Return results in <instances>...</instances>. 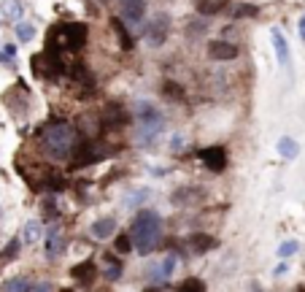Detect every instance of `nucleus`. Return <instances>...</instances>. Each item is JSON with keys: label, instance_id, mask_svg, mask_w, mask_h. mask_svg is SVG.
I'll return each mask as SVG.
<instances>
[{"label": "nucleus", "instance_id": "nucleus-26", "mask_svg": "<svg viewBox=\"0 0 305 292\" xmlns=\"http://www.w3.org/2000/svg\"><path fill=\"white\" fill-rule=\"evenodd\" d=\"M257 11H260L257 6H251V3H240L238 9H235V17H254Z\"/></svg>", "mask_w": 305, "mask_h": 292}, {"label": "nucleus", "instance_id": "nucleus-30", "mask_svg": "<svg viewBox=\"0 0 305 292\" xmlns=\"http://www.w3.org/2000/svg\"><path fill=\"white\" fill-rule=\"evenodd\" d=\"M286 271H289V268H286V265H278V268H276V271H273V273H276V276H284Z\"/></svg>", "mask_w": 305, "mask_h": 292}, {"label": "nucleus", "instance_id": "nucleus-6", "mask_svg": "<svg viewBox=\"0 0 305 292\" xmlns=\"http://www.w3.org/2000/svg\"><path fill=\"white\" fill-rule=\"evenodd\" d=\"M208 57L216 62H230L238 57V46L230 41H211L208 44Z\"/></svg>", "mask_w": 305, "mask_h": 292}, {"label": "nucleus", "instance_id": "nucleus-11", "mask_svg": "<svg viewBox=\"0 0 305 292\" xmlns=\"http://www.w3.org/2000/svg\"><path fill=\"white\" fill-rule=\"evenodd\" d=\"M189 243L197 255H206V252H214L219 246V238H214V235H208V233H194L189 238Z\"/></svg>", "mask_w": 305, "mask_h": 292}, {"label": "nucleus", "instance_id": "nucleus-32", "mask_svg": "<svg viewBox=\"0 0 305 292\" xmlns=\"http://www.w3.org/2000/svg\"><path fill=\"white\" fill-rule=\"evenodd\" d=\"M0 214H3V208H0Z\"/></svg>", "mask_w": 305, "mask_h": 292}, {"label": "nucleus", "instance_id": "nucleus-16", "mask_svg": "<svg viewBox=\"0 0 305 292\" xmlns=\"http://www.w3.org/2000/svg\"><path fill=\"white\" fill-rule=\"evenodd\" d=\"M38 238H41V222L30 219V222H25V227H22V241H25V243H35Z\"/></svg>", "mask_w": 305, "mask_h": 292}, {"label": "nucleus", "instance_id": "nucleus-21", "mask_svg": "<svg viewBox=\"0 0 305 292\" xmlns=\"http://www.w3.org/2000/svg\"><path fill=\"white\" fill-rule=\"evenodd\" d=\"M3 14L9 19H19L22 17V3H19V0H6V3H3Z\"/></svg>", "mask_w": 305, "mask_h": 292}, {"label": "nucleus", "instance_id": "nucleus-3", "mask_svg": "<svg viewBox=\"0 0 305 292\" xmlns=\"http://www.w3.org/2000/svg\"><path fill=\"white\" fill-rule=\"evenodd\" d=\"M60 30L65 33L62 41H65V46L70 52H79L87 46V25H84V22H70V25H62Z\"/></svg>", "mask_w": 305, "mask_h": 292}, {"label": "nucleus", "instance_id": "nucleus-4", "mask_svg": "<svg viewBox=\"0 0 305 292\" xmlns=\"http://www.w3.org/2000/svg\"><path fill=\"white\" fill-rule=\"evenodd\" d=\"M170 35V17L168 14H154L151 25L146 27V38L151 46H162Z\"/></svg>", "mask_w": 305, "mask_h": 292}, {"label": "nucleus", "instance_id": "nucleus-18", "mask_svg": "<svg viewBox=\"0 0 305 292\" xmlns=\"http://www.w3.org/2000/svg\"><path fill=\"white\" fill-rule=\"evenodd\" d=\"M106 260H108L106 279H108V281H116V279L122 276V265H119V260H116V257H111V255H106Z\"/></svg>", "mask_w": 305, "mask_h": 292}, {"label": "nucleus", "instance_id": "nucleus-10", "mask_svg": "<svg viewBox=\"0 0 305 292\" xmlns=\"http://www.w3.org/2000/svg\"><path fill=\"white\" fill-rule=\"evenodd\" d=\"M132 116H135L138 122H157V119H162L160 111L148 103V100H138V103L132 106Z\"/></svg>", "mask_w": 305, "mask_h": 292}, {"label": "nucleus", "instance_id": "nucleus-28", "mask_svg": "<svg viewBox=\"0 0 305 292\" xmlns=\"http://www.w3.org/2000/svg\"><path fill=\"white\" fill-rule=\"evenodd\" d=\"M19 243H22V238H14V241L9 243V246H6V252H3V260H14V257H17Z\"/></svg>", "mask_w": 305, "mask_h": 292}, {"label": "nucleus", "instance_id": "nucleus-20", "mask_svg": "<svg viewBox=\"0 0 305 292\" xmlns=\"http://www.w3.org/2000/svg\"><path fill=\"white\" fill-rule=\"evenodd\" d=\"M162 95H168L170 100H184V90H181V87H178L176 81H170V78H168L165 84H162Z\"/></svg>", "mask_w": 305, "mask_h": 292}, {"label": "nucleus", "instance_id": "nucleus-29", "mask_svg": "<svg viewBox=\"0 0 305 292\" xmlns=\"http://www.w3.org/2000/svg\"><path fill=\"white\" fill-rule=\"evenodd\" d=\"M186 198H200V189H189V192H173V200L176 203H181Z\"/></svg>", "mask_w": 305, "mask_h": 292}, {"label": "nucleus", "instance_id": "nucleus-15", "mask_svg": "<svg viewBox=\"0 0 305 292\" xmlns=\"http://www.w3.org/2000/svg\"><path fill=\"white\" fill-rule=\"evenodd\" d=\"M278 154L286 157V160H294V157L300 154V146H297L294 138H286V136H284V138L278 141Z\"/></svg>", "mask_w": 305, "mask_h": 292}, {"label": "nucleus", "instance_id": "nucleus-2", "mask_svg": "<svg viewBox=\"0 0 305 292\" xmlns=\"http://www.w3.org/2000/svg\"><path fill=\"white\" fill-rule=\"evenodd\" d=\"M76 141H79V136H76V128L70 122H52L41 136V146L54 160H65L73 152Z\"/></svg>", "mask_w": 305, "mask_h": 292}, {"label": "nucleus", "instance_id": "nucleus-14", "mask_svg": "<svg viewBox=\"0 0 305 292\" xmlns=\"http://www.w3.org/2000/svg\"><path fill=\"white\" fill-rule=\"evenodd\" d=\"M111 27H114V33H116V38H119V46H122L124 52H130V49H132V44H135V41H132L130 30L124 27V22H122L119 17H111Z\"/></svg>", "mask_w": 305, "mask_h": 292}, {"label": "nucleus", "instance_id": "nucleus-12", "mask_svg": "<svg viewBox=\"0 0 305 292\" xmlns=\"http://www.w3.org/2000/svg\"><path fill=\"white\" fill-rule=\"evenodd\" d=\"M114 230H116V219L114 217H103V219H97V222H92V235H95L97 241L111 238Z\"/></svg>", "mask_w": 305, "mask_h": 292}, {"label": "nucleus", "instance_id": "nucleus-9", "mask_svg": "<svg viewBox=\"0 0 305 292\" xmlns=\"http://www.w3.org/2000/svg\"><path fill=\"white\" fill-rule=\"evenodd\" d=\"M70 276H73L79 284H92V281H95V276H97V268H95L92 260H84V263L70 268Z\"/></svg>", "mask_w": 305, "mask_h": 292}, {"label": "nucleus", "instance_id": "nucleus-17", "mask_svg": "<svg viewBox=\"0 0 305 292\" xmlns=\"http://www.w3.org/2000/svg\"><path fill=\"white\" fill-rule=\"evenodd\" d=\"M114 252H119V255H127V252H132V238L127 233H119L114 238Z\"/></svg>", "mask_w": 305, "mask_h": 292}, {"label": "nucleus", "instance_id": "nucleus-19", "mask_svg": "<svg viewBox=\"0 0 305 292\" xmlns=\"http://www.w3.org/2000/svg\"><path fill=\"white\" fill-rule=\"evenodd\" d=\"M222 9V0H197V11L202 17H211V14H216Z\"/></svg>", "mask_w": 305, "mask_h": 292}, {"label": "nucleus", "instance_id": "nucleus-8", "mask_svg": "<svg viewBox=\"0 0 305 292\" xmlns=\"http://www.w3.org/2000/svg\"><path fill=\"white\" fill-rule=\"evenodd\" d=\"M119 11L124 19H130L132 25H138L146 14V0H119Z\"/></svg>", "mask_w": 305, "mask_h": 292}, {"label": "nucleus", "instance_id": "nucleus-13", "mask_svg": "<svg viewBox=\"0 0 305 292\" xmlns=\"http://www.w3.org/2000/svg\"><path fill=\"white\" fill-rule=\"evenodd\" d=\"M270 41H273V46H276L278 62H281V65H289V44H286V38H284V33H281L278 27L270 30Z\"/></svg>", "mask_w": 305, "mask_h": 292}, {"label": "nucleus", "instance_id": "nucleus-7", "mask_svg": "<svg viewBox=\"0 0 305 292\" xmlns=\"http://www.w3.org/2000/svg\"><path fill=\"white\" fill-rule=\"evenodd\" d=\"M62 252H65V235H62V230H60V227L46 230V257L57 260Z\"/></svg>", "mask_w": 305, "mask_h": 292}, {"label": "nucleus", "instance_id": "nucleus-23", "mask_svg": "<svg viewBox=\"0 0 305 292\" xmlns=\"http://www.w3.org/2000/svg\"><path fill=\"white\" fill-rule=\"evenodd\" d=\"M3 289H33V281L30 279H9V281H3Z\"/></svg>", "mask_w": 305, "mask_h": 292}, {"label": "nucleus", "instance_id": "nucleus-31", "mask_svg": "<svg viewBox=\"0 0 305 292\" xmlns=\"http://www.w3.org/2000/svg\"><path fill=\"white\" fill-rule=\"evenodd\" d=\"M300 35H302V41H305V17L300 19Z\"/></svg>", "mask_w": 305, "mask_h": 292}, {"label": "nucleus", "instance_id": "nucleus-25", "mask_svg": "<svg viewBox=\"0 0 305 292\" xmlns=\"http://www.w3.org/2000/svg\"><path fill=\"white\" fill-rule=\"evenodd\" d=\"M33 33H35L33 25H17V38H19V41H30Z\"/></svg>", "mask_w": 305, "mask_h": 292}, {"label": "nucleus", "instance_id": "nucleus-1", "mask_svg": "<svg viewBox=\"0 0 305 292\" xmlns=\"http://www.w3.org/2000/svg\"><path fill=\"white\" fill-rule=\"evenodd\" d=\"M130 238H132V246L138 249V255H151L162 238V217L154 208H140L135 219H132Z\"/></svg>", "mask_w": 305, "mask_h": 292}, {"label": "nucleus", "instance_id": "nucleus-22", "mask_svg": "<svg viewBox=\"0 0 305 292\" xmlns=\"http://www.w3.org/2000/svg\"><path fill=\"white\" fill-rule=\"evenodd\" d=\"M178 289H184V292H202V289H206V281H200V279H184L181 284H178Z\"/></svg>", "mask_w": 305, "mask_h": 292}, {"label": "nucleus", "instance_id": "nucleus-24", "mask_svg": "<svg viewBox=\"0 0 305 292\" xmlns=\"http://www.w3.org/2000/svg\"><path fill=\"white\" fill-rule=\"evenodd\" d=\"M297 249H300V243H297V241H284L278 246V257H292Z\"/></svg>", "mask_w": 305, "mask_h": 292}, {"label": "nucleus", "instance_id": "nucleus-27", "mask_svg": "<svg viewBox=\"0 0 305 292\" xmlns=\"http://www.w3.org/2000/svg\"><path fill=\"white\" fill-rule=\"evenodd\" d=\"M41 208H43V217L46 219H54V217H57V203H54L52 198H46Z\"/></svg>", "mask_w": 305, "mask_h": 292}, {"label": "nucleus", "instance_id": "nucleus-5", "mask_svg": "<svg viewBox=\"0 0 305 292\" xmlns=\"http://www.w3.org/2000/svg\"><path fill=\"white\" fill-rule=\"evenodd\" d=\"M200 160L208 171L214 173H222L224 165H227V152L222 146H208V149H200Z\"/></svg>", "mask_w": 305, "mask_h": 292}]
</instances>
